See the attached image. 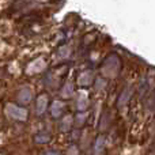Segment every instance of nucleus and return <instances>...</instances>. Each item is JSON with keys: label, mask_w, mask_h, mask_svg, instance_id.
Segmentation results:
<instances>
[{"label": "nucleus", "mask_w": 155, "mask_h": 155, "mask_svg": "<svg viewBox=\"0 0 155 155\" xmlns=\"http://www.w3.org/2000/svg\"><path fill=\"white\" fill-rule=\"evenodd\" d=\"M45 155H60V154L56 153V151H54V153H53V151H51V153H48V154H45Z\"/></svg>", "instance_id": "2"}, {"label": "nucleus", "mask_w": 155, "mask_h": 155, "mask_svg": "<svg viewBox=\"0 0 155 155\" xmlns=\"http://www.w3.org/2000/svg\"><path fill=\"white\" fill-rule=\"evenodd\" d=\"M49 135H38L37 137H35V142H38V143H46V142H49Z\"/></svg>", "instance_id": "1"}]
</instances>
